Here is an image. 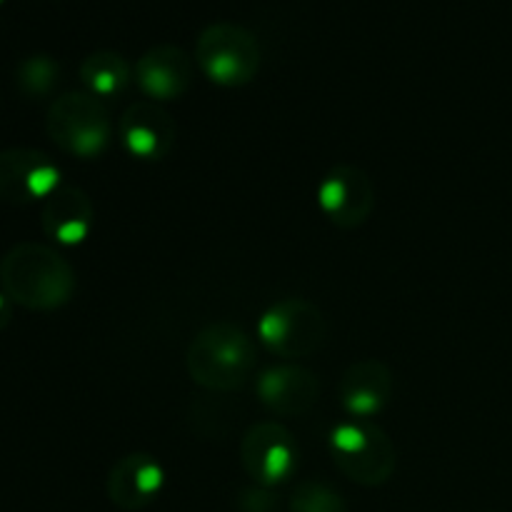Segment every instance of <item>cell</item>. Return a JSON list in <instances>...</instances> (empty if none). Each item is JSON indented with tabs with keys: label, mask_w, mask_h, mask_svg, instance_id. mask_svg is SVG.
<instances>
[{
	"label": "cell",
	"mask_w": 512,
	"mask_h": 512,
	"mask_svg": "<svg viewBox=\"0 0 512 512\" xmlns=\"http://www.w3.org/2000/svg\"><path fill=\"white\" fill-rule=\"evenodd\" d=\"M0 285L10 303L50 313L70 303L75 270L63 255L45 243H18L0 260Z\"/></svg>",
	"instance_id": "cell-1"
},
{
	"label": "cell",
	"mask_w": 512,
	"mask_h": 512,
	"mask_svg": "<svg viewBox=\"0 0 512 512\" xmlns=\"http://www.w3.org/2000/svg\"><path fill=\"white\" fill-rule=\"evenodd\" d=\"M255 363V343L233 323H213L203 328L190 340L185 355L190 378L213 393H233L243 388L253 375Z\"/></svg>",
	"instance_id": "cell-2"
},
{
	"label": "cell",
	"mask_w": 512,
	"mask_h": 512,
	"mask_svg": "<svg viewBox=\"0 0 512 512\" xmlns=\"http://www.w3.org/2000/svg\"><path fill=\"white\" fill-rule=\"evenodd\" d=\"M330 453L340 473L365 488H378L393 478L398 453L393 440L370 420H350L330 433Z\"/></svg>",
	"instance_id": "cell-3"
},
{
	"label": "cell",
	"mask_w": 512,
	"mask_h": 512,
	"mask_svg": "<svg viewBox=\"0 0 512 512\" xmlns=\"http://www.w3.org/2000/svg\"><path fill=\"white\" fill-rule=\"evenodd\" d=\"M50 140L75 158H98L110 143V115L93 93H65L45 118Z\"/></svg>",
	"instance_id": "cell-4"
},
{
	"label": "cell",
	"mask_w": 512,
	"mask_h": 512,
	"mask_svg": "<svg viewBox=\"0 0 512 512\" xmlns=\"http://www.w3.org/2000/svg\"><path fill=\"white\" fill-rule=\"evenodd\" d=\"M195 58L213 83L245 85L260 68V45L248 28L238 23H213L198 35Z\"/></svg>",
	"instance_id": "cell-5"
},
{
	"label": "cell",
	"mask_w": 512,
	"mask_h": 512,
	"mask_svg": "<svg viewBox=\"0 0 512 512\" xmlns=\"http://www.w3.org/2000/svg\"><path fill=\"white\" fill-rule=\"evenodd\" d=\"M258 335L285 360L315 353L328 338L323 310L305 298H283L270 305L258 323Z\"/></svg>",
	"instance_id": "cell-6"
},
{
	"label": "cell",
	"mask_w": 512,
	"mask_h": 512,
	"mask_svg": "<svg viewBox=\"0 0 512 512\" xmlns=\"http://www.w3.org/2000/svg\"><path fill=\"white\" fill-rule=\"evenodd\" d=\"M240 463L255 483L273 488L298 468V443L278 420H263L240 440Z\"/></svg>",
	"instance_id": "cell-7"
},
{
	"label": "cell",
	"mask_w": 512,
	"mask_h": 512,
	"mask_svg": "<svg viewBox=\"0 0 512 512\" xmlns=\"http://www.w3.org/2000/svg\"><path fill=\"white\" fill-rule=\"evenodd\" d=\"M318 203L330 223L350 230L363 225L375 208V188L358 165H335L318 185Z\"/></svg>",
	"instance_id": "cell-8"
},
{
	"label": "cell",
	"mask_w": 512,
	"mask_h": 512,
	"mask_svg": "<svg viewBox=\"0 0 512 512\" xmlns=\"http://www.w3.org/2000/svg\"><path fill=\"white\" fill-rule=\"evenodd\" d=\"M58 185V165L45 153L35 148L0 150V200L15 205L45 200Z\"/></svg>",
	"instance_id": "cell-9"
},
{
	"label": "cell",
	"mask_w": 512,
	"mask_h": 512,
	"mask_svg": "<svg viewBox=\"0 0 512 512\" xmlns=\"http://www.w3.org/2000/svg\"><path fill=\"white\" fill-rule=\"evenodd\" d=\"M120 138L140 160H163L173 150L178 125L173 115L153 100H138L120 118Z\"/></svg>",
	"instance_id": "cell-10"
},
{
	"label": "cell",
	"mask_w": 512,
	"mask_h": 512,
	"mask_svg": "<svg viewBox=\"0 0 512 512\" xmlns=\"http://www.w3.org/2000/svg\"><path fill=\"white\" fill-rule=\"evenodd\" d=\"M165 483L163 465L148 453L120 458L108 473V498L120 510H143L160 495Z\"/></svg>",
	"instance_id": "cell-11"
},
{
	"label": "cell",
	"mask_w": 512,
	"mask_h": 512,
	"mask_svg": "<svg viewBox=\"0 0 512 512\" xmlns=\"http://www.w3.org/2000/svg\"><path fill=\"white\" fill-rule=\"evenodd\" d=\"M320 383L310 370L300 365H275L258 378V398L270 413L298 418L318 403Z\"/></svg>",
	"instance_id": "cell-12"
},
{
	"label": "cell",
	"mask_w": 512,
	"mask_h": 512,
	"mask_svg": "<svg viewBox=\"0 0 512 512\" xmlns=\"http://www.w3.org/2000/svg\"><path fill=\"white\" fill-rule=\"evenodd\" d=\"M95 208L83 188L70 183H60L53 193L45 198L40 223L48 238L58 240L60 245H78L93 230Z\"/></svg>",
	"instance_id": "cell-13"
},
{
	"label": "cell",
	"mask_w": 512,
	"mask_h": 512,
	"mask_svg": "<svg viewBox=\"0 0 512 512\" xmlns=\"http://www.w3.org/2000/svg\"><path fill=\"white\" fill-rule=\"evenodd\" d=\"M393 395V373L380 360H358L343 373L338 398L355 420H370L388 405Z\"/></svg>",
	"instance_id": "cell-14"
},
{
	"label": "cell",
	"mask_w": 512,
	"mask_h": 512,
	"mask_svg": "<svg viewBox=\"0 0 512 512\" xmlns=\"http://www.w3.org/2000/svg\"><path fill=\"white\" fill-rule=\"evenodd\" d=\"M135 78L150 98L175 100L193 83V63L178 45H155L138 60Z\"/></svg>",
	"instance_id": "cell-15"
},
{
	"label": "cell",
	"mask_w": 512,
	"mask_h": 512,
	"mask_svg": "<svg viewBox=\"0 0 512 512\" xmlns=\"http://www.w3.org/2000/svg\"><path fill=\"white\" fill-rule=\"evenodd\" d=\"M80 78L95 98H110V95L125 90L130 80V65L123 55L113 53V50H98L83 60Z\"/></svg>",
	"instance_id": "cell-16"
},
{
	"label": "cell",
	"mask_w": 512,
	"mask_h": 512,
	"mask_svg": "<svg viewBox=\"0 0 512 512\" xmlns=\"http://www.w3.org/2000/svg\"><path fill=\"white\" fill-rule=\"evenodd\" d=\"M60 68L53 58L48 55H30L23 63L18 65V73H15V80H18V88L23 90L30 98H43L58 83Z\"/></svg>",
	"instance_id": "cell-17"
},
{
	"label": "cell",
	"mask_w": 512,
	"mask_h": 512,
	"mask_svg": "<svg viewBox=\"0 0 512 512\" xmlns=\"http://www.w3.org/2000/svg\"><path fill=\"white\" fill-rule=\"evenodd\" d=\"M290 512H345V500L328 483L303 480L290 498Z\"/></svg>",
	"instance_id": "cell-18"
},
{
	"label": "cell",
	"mask_w": 512,
	"mask_h": 512,
	"mask_svg": "<svg viewBox=\"0 0 512 512\" xmlns=\"http://www.w3.org/2000/svg\"><path fill=\"white\" fill-rule=\"evenodd\" d=\"M238 508L240 512H275V508H278V500H275V495L270 493V488L258 485V488L245 490V493L240 495Z\"/></svg>",
	"instance_id": "cell-19"
},
{
	"label": "cell",
	"mask_w": 512,
	"mask_h": 512,
	"mask_svg": "<svg viewBox=\"0 0 512 512\" xmlns=\"http://www.w3.org/2000/svg\"><path fill=\"white\" fill-rule=\"evenodd\" d=\"M10 323V300L8 295L0 293V330Z\"/></svg>",
	"instance_id": "cell-20"
},
{
	"label": "cell",
	"mask_w": 512,
	"mask_h": 512,
	"mask_svg": "<svg viewBox=\"0 0 512 512\" xmlns=\"http://www.w3.org/2000/svg\"><path fill=\"white\" fill-rule=\"evenodd\" d=\"M0 5H3V0H0Z\"/></svg>",
	"instance_id": "cell-21"
}]
</instances>
